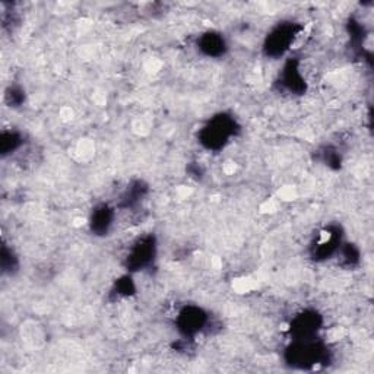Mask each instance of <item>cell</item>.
Instances as JSON below:
<instances>
[{
	"instance_id": "9a60e30c",
	"label": "cell",
	"mask_w": 374,
	"mask_h": 374,
	"mask_svg": "<svg viewBox=\"0 0 374 374\" xmlns=\"http://www.w3.org/2000/svg\"><path fill=\"white\" fill-rule=\"evenodd\" d=\"M113 293L117 296V297H129L134 293V284L132 281L130 277H123L118 279L114 285V290Z\"/></svg>"
},
{
	"instance_id": "277c9868",
	"label": "cell",
	"mask_w": 374,
	"mask_h": 374,
	"mask_svg": "<svg viewBox=\"0 0 374 374\" xmlns=\"http://www.w3.org/2000/svg\"><path fill=\"white\" fill-rule=\"evenodd\" d=\"M157 256V240L154 235H144L133 242L126 256V268L130 272L148 269Z\"/></svg>"
},
{
	"instance_id": "8fae6325",
	"label": "cell",
	"mask_w": 374,
	"mask_h": 374,
	"mask_svg": "<svg viewBox=\"0 0 374 374\" xmlns=\"http://www.w3.org/2000/svg\"><path fill=\"white\" fill-rule=\"evenodd\" d=\"M148 187L142 181H134L132 183L126 192L122 195L120 199V207L122 208H133L134 205H138L139 200L146 195Z\"/></svg>"
},
{
	"instance_id": "5bb4252c",
	"label": "cell",
	"mask_w": 374,
	"mask_h": 374,
	"mask_svg": "<svg viewBox=\"0 0 374 374\" xmlns=\"http://www.w3.org/2000/svg\"><path fill=\"white\" fill-rule=\"evenodd\" d=\"M0 261H2V269L5 274H13L18 269V258L15 256V253L11 249H8L6 244L2 247V258H0Z\"/></svg>"
},
{
	"instance_id": "5b68a950",
	"label": "cell",
	"mask_w": 374,
	"mask_h": 374,
	"mask_svg": "<svg viewBox=\"0 0 374 374\" xmlns=\"http://www.w3.org/2000/svg\"><path fill=\"white\" fill-rule=\"evenodd\" d=\"M339 247H341V230L335 226H331L321 230L316 235V240L313 242L310 249L312 258L317 262L326 261L333 256L335 253H338Z\"/></svg>"
},
{
	"instance_id": "7a4b0ae2",
	"label": "cell",
	"mask_w": 374,
	"mask_h": 374,
	"mask_svg": "<svg viewBox=\"0 0 374 374\" xmlns=\"http://www.w3.org/2000/svg\"><path fill=\"white\" fill-rule=\"evenodd\" d=\"M239 126L235 118L230 114L221 113L214 116L211 120L199 132V142L211 151L223 149L233 136H235Z\"/></svg>"
},
{
	"instance_id": "e0dca14e",
	"label": "cell",
	"mask_w": 374,
	"mask_h": 374,
	"mask_svg": "<svg viewBox=\"0 0 374 374\" xmlns=\"http://www.w3.org/2000/svg\"><path fill=\"white\" fill-rule=\"evenodd\" d=\"M325 161L328 162V165L339 167V164H341V157H339L335 151H326L325 152Z\"/></svg>"
},
{
	"instance_id": "8992f818",
	"label": "cell",
	"mask_w": 374,
	"mask_h": 374,
	"mask_svg": "<svg viewBox=\"0 0 374 374\" xmlns=\"http://www.w3.org/2000/svg\"><path fill=\"white\" fill-rule=\"evenodd\" d=\"M209 317L196 305H186L177 316V328L184 336H195L208 326Z\"/></svg>"
},
{
	"instance_id": "3957f363",
	"label": "cell",
	"mask_w": 374,
	"mask_h": 374,
	"mask_svg": "<svg viewBox=\"0 0 374 374\" xmlns=\"http://www.w3.org/2000/svg\"><path fill=\"white\" fill-rule=\"evenodd\" d=\"M301 25L296 22H282L272 29L263 44V52L268 57H281L291 48L296 39L300 36Z\"/></svg>"
},
{
	"instance_id": "4fadbf2b",
	"label": "cell",
	"mask_w": 374,
	"mask_h": 374,
	"mask_svg": "<svg viewBox=\"0 0 374 374\" xmlns=\"http://www.w3.org/2000/svg\"><path fill=\"white\" fill-rule=\"evenodd\" d=\"M338 253L345 266H354L360 262V251L354 244H345L344 247H339Z\"/></svg>"
},
{
	"instance_id": "9c48e42d",
	"label": "cell",
	"mask_w": 374,
	"mask_h": 374,
	"mask_svg": "<svg viewBox=\"0 0 374 374\" xmlns=\"http://www.w3.org/2000/svg\"><path fill=\"white\" fill-rule=\"evenodd\" d=\"M198 48L200 50L202 55L216 59L226 55L227 43H226V39L223 37V34L209 31V32L202 34V36L199 37Z\"/></svg>"
},
{
	"instance_id": "7c38bea8",
	"label": "cell",
	"mask_w": 374,
	"mask_h": 374,
	"mask_svg": "<svg viewBox=\"0 0 374 374\" xmlns=\"http://www.w3.org/2000/svg\"><path fill=\"white\" fill-rule=\"evenodd\" d=\"M24 144V139L20 132L6 130L0 136V152L2 155H9L12 152L18 151Z\"/></svg>"
},
{
	"instance_id": "2e32d148",
	"label": "cell",
	"mask_w": 374,
	"mask_h": 374,
	"mask_svg": "<svg viewBox=\"0 0 374 374\" xmlns=\"http://www.w3.org/2000/svg\"><path fill=\"white\" fill-rule=\"evenodd\" d=\"M25 101V92L18 87H11L6 91V103L11 107H20Z\"/></svg>"
},
{
	"instance_id": "6da1fadb",
	"label": "cell",
	"mask_w": 374,
	"mask_h": 374,
	"mask_svg": "<svg viewBox=\"0 0 374 374\" xmlns=\"http://www.w3.org/2000/svg\"><path fill=\"white\" fill-rule=\"evenodd\" d=\"M331 359L328 347L312 339H293V344L285 351V360L291 367L313 368L319 364H326Z\"/></svg>"
},
{
	"instance_id": "ba28073f",
	"label": "cell",
	"mask_w": 374,
	"mask_h": 374,
	"mask_svg": "<svg viewBox=\"0 0 374 374\" xmlns=\"http://www.w3.org/2000/svg\"><path fill=\"white\" fill-rule=\"evenodd\" d=\"M278 83L284 91L294 95H303L305 90H307V85H305V79L301 75L297 60H288L285 63Z\"/></svg>"
},
{
	"instance_id": "30bf717a",
	"label": "cell",
	"mask_w": 374,
	"mask_h": 374,
	"mask_svg": "<svg viewBox=\"0 0 374 374\" xmlns=\"http://www.w3.org/2000/svg\"><path fill=\"white\" fill-rule=\"evenodd\" d=\"M113 223H114V209L110 208L109 205H99L92 211L90 227L91 231L95 233L97 235H106L110 231Z\"/></svg>"
},
{
	"instance_id": "52a82bcc",
	"label": "cell",
	"mask_w": 374,
	"mask_h": 374,
	"mask_svg": "<svg viewBox=\"0 0 374 374\" xmlns=\"http://www.w3.org/2000/svg\"><path fill=\"white\" fill-rule=\"evenodd\" d=\"M321 323V316L317 312L305 310L293 319L290 333L293 339H312L316 338Z\"/></svg>"
}]
</instances>
